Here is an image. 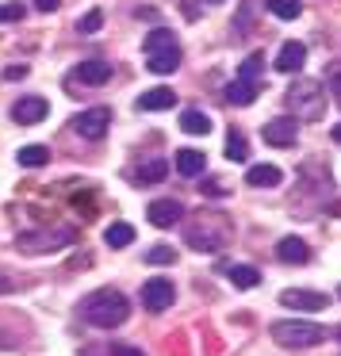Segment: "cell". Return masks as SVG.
Segmentation results:
<instances>
[{
	"instance_id": "2",
	"label": "cell",
	"mask_w": 341,
	"mask_h": 356,
	"mask_svg": "<svg viewBox=\"0 0 341 356\" xmlns=\"http://www.w3.org/2000/svg\"><path fill=\"white\" fill-rule=\"evenodd\" d=\"M230 230L234 226L223 211L203 207V211H196V218L188 222V245L200 249V253H219V249L230 241Z\"/></svg>"
},
{
	"instance_id": "17",
	"label": "cell",
	"mask_w": 341,
	"mask_h": 356,
	"mask_svg": "<svg viewBox=\"0 0 341 356\" xmlns=\"http://www.w3.org/2000/svg\"><path fill=\"white\" fill-rule=\"evenodd\" d=\"M177 50H180V42L169 27H154V31L146 35V58L150 54H177Z\"/></svg>"
},
{
	"instance_id": "38",
	"label": "cell",
	"mask_w": 341,
	"mask_h": 356,
	"mask_svg": "<svg viewBox=\"0 0 341 356\" xmlns=\"http://www.w3.org/2000/svg\"><path fill=\"white\" fill-rule=\"evenodd\" d=\"M0 276H4V272H0ZM4 291H12V284H8V280H0V295H4Z\"/></svg>"
},
{
	"instance_id": "5",
	"label": "cell",
	"mask_w": 341,
	"mask_h": 356,
	"mask_svg": "<svg viewBox=\"0 0 341 356\" xmlns=\"http://www.w3.org/2000/svg\"><path fill=\"white\" fill-rule=\"evenodd\" d=\"M138 299H142V307H146L150 314H161V310L173 307V299H177V287H173V280H165V276H150L146 284H142Z\"/></svg>"
},
{
	"instance_id": "25",
	"label": "cell",
	"mask_w": 341,
	"mask_h": 356,
	"mask_svg": "<svg viewBox=\"0 0 341 356\" xmlns=\"http://www.w3.org/2000/svg\"><path fill=\"white\" fill-rule=\"evenodd\" d=\"M226 157H230V161H246L249 157V142L241 131H226Z\"/></svg>"
},
{
	"instance_id": "14",
	"label": "cell",
	"mask_w": 341,
	"mask_h": 356,
	"mask_svg": "<svg viewBox=\"0 0 341 356\" xmlns=\"http://www.w3.org/2000/svg\"><path fill=\"white\" fill-rule=\"evenodd\" d=\"M173 104H177V92H173V88H165V85L146 88V92L138 96V111H169Z\"/></svg>"
},
{
	"instance_id": "8",
	"label": "cell",
	"mask_w": 341,
	"mask_h": 356,
	"mask_svg": "<svg viewBox=\"0 0 341 356\" xmlns=\"http://www.w3.org/2000/svg\"><path fill=\"white\" fill-rule=\"evenodd\" d=\"M261 134H264V142H269V146H280V149H287V146H295V138H299V119H292V115L269 119Z\"/></svg>"
},
{
	"instance_id": "13",
	"label": "cell",
	"mask_w": 341,
	"mask_h": 356,
	"mask_svg": "<svg viewBox=\"0 0 341 356\" xmlns=\"http://www.w3.org/2000/svg\"><path fill=\"white\" fill-rule=\"evenodd\" d=\"M257 92H261V81H238L234 77L230 85H226V104H234V108H249V104L257 100Z\"/></svg>"
},
{
	"instance_id": "12",
	"label": "cell",
	"mask_w": 341,
	"mask_h": 356,
	"mask_svg": "<svg viewBox=\"0 0 341 356\" xmlns=\"http://www.w3.org/2000/svg\"><path fill=\"white\" fill-rule=\"evenodd\" d=\"M303 62H307V47H303L299 39H287L284 47H280V54H276V70L280 73H299Z\"/></svg>"
},
{
	"instance_id": "37",
	"label": "cell",
	"mask_w": 341,
	"mask_h": 356,
	"mask_svg": "<svg viewBox=\"0 0 341 356\" xmlns=\"http://www.w3.org/2000/svg\"><path fill=\"white\" fill-rule=\"evenodd\" d=\"M330 138H333V142H338V146H341V123H333V131H330Z\"/></svg>"
},
{
	"instance_id": "30",
	"label": "cell",
	"mask_w": 341,
	"mask_h": 356,
	"mask_svg": "<svg viewBox=\"0 0 341 356\" xmlns=\"http://www.w3.org/2000/svg\"><path fill=\"white\" fill-rule=\"evenodd\" d=\"M173 261H177V249L173 245H154L146 253V264H173Z\"/></svg>"
},
{
	"instance_id": "35",
	"label": "cell",
	"mask_w": 341,
	"mask_h": 356,
	"mask_svg": "<svg viewBox=\"0 0 341 356\" xmlns=\"http://www.w3.org/2000/svg\"><path fill=\"white\" fill-rule=\"evenodd\" d=\"M116 356H146L142 348H131V345H116Z\"/></svg>"
},
{
	"instance_id": "24",
	"label": "cell",
	"mask_w": 341,
	"mask_h": 356,
	"mask_svg": "<svg viewBox=\"0 0 341 356\" xmlns=\"http://www.w3.org/2000/svg\"><path fill=\"white\" fill-rule=\"evenodd\" d=\"M165 172H169V165H165L161 157H150V161L138 165V180H142V184H157V180H165Z\"/></svg>"
},
{
	"instance_id": "26",
	"label": "cell",
	"mask_w": 341,
	"mask_h": 356,
	"mask_svg": "<svg viewBox=\"0 0 341 356\" xmlns=\"http://www.w3.org/2000/svg\"><path fill=\"white\" fill-rule=\"evenodd\" d=\"M47 161H50L47 146H24L19 149V165H24V169H42Z\"/></svg>"
},
{
	"instance_id": "31",
	"label": "cell",
	"mask_w": 341,
	"mask_h": 356,
	"mask_svg": "<svg viewBox=\"0 0 341 356\" xmlns=\"http://www.w3.org/2000/svg\"><path fill=\"white\" fill-rule=\"evenodd\" d=\"M24 16V0H12V4H0V24H12V19Z\"/></svg>"
},
{
	"instance_id": "21",
	"label": "cell",
	"mask_w": 341,
	"mask_h": 356,
	"mask_svg": "<svg viewBox=\"0 0 341 356\" xmlns=\"http://www.w3.org/2000/svg\"><path fill=\"white\" fill-rule=\"evenodd\" d=\"M104 241H108L111 249H127L134 241V226L131 222H111L108 230H104Z\"/></svg>"
},
{
	"instance_id": "6",
	"label": "cell",
	"mask_w": 341,
	"mask_h": 356,
	"mask_svg": "<svg viewBox=\"0 0 341 356\" xmlns=\"http://www.w3.org/2000/svg\"><path fill=\"white\" fill-rule=\"evenodd\" d=\"M111 127V108H88L81 115H73V131L81 134L85 142H100Z\"/></svg>"
},
{
	"instance_id": "32",
	"label": "cell",
	"mask_w": 341,
	"mask_h": 356,
	"mask_svg": "<svg viewBox=\"0 0 341 356\" xmlns=\"http://www.w3.org/2000/svg\"><path fill=\"white\" fill-rule=\"evenodd\" d=\"M326 85H330V92H338V96H341V62L326 65Z\"/></svg>"
},
{
	"instance_id": "27",
	"label": "cell",
	"mask_w": 341,
	"mask_h": 356,
	"mask_svg": "<svg viewBox=\"0 0 341 356\" xmlns=\"http://www.w3.org/2000/svg\"><path fill=\"white\" fill-rule=\"evenodd\" d=\"M264 4H269V12H272L276 19H295V16L303 12L299 0H264Z\"/></svg>"
},
{
	"instance_id": "20",
	"label": "cell",
	"mask_w": 341,
	"mask_h": 356,
	"mask_svg": "<svg viewBox=\"0 0 341 356\" xmlns=\"http://www.w3.org/2000/svg\"><path fill=\"white\" fill-rule=\"evenodd\" d=\"M180 131L184 134H211V119L203 115L200 108H188L184 115H180Z\"/></svg>"
},
{
	"instance_id": "28",
	"label": "cell",
	"mask_w": 341,
	"mask_h": 356,
	"mask_svg": "<svg viewBox=\"0 0 341 356\" xmlns=\"http://www.w3.org/2000/svg\"><path fill=\"white\" fill-rule=\"evenodd\" d=\"M261 70H264V58L261 54H249L238 70V81H261Z\"/></svg>"
},
{
	"instance_id": "29",
	"label": "cell",
	"mask_w": 341,
	"mask_h": 356,
	"mask_svg": "<svg viewBox=\"0 0 341 356\" xmlns=\"http://www.w3.org/2000/svg\"><path fill=\"white\" fill-rule=\"evenodd\" d=\"M100 27H104V12H100V8H93V12H85V16H81L77 31H81V35H96Z\"/></svg>"
},
{
	"instance_id": "7",
	"label": "cell",
	"mask_w": 341,
	"mask_h": 356,
	"mask_svg": "<svg viewBox=\"0 0 341 356\" xmlns=\"http://www.w3.org/2000/svg\"><path fill=\"white\" fill-rule=\"evenodd\" d=\"M280 307H287V310H307V314H315V310H326V307H330V299H326L322 291L287 287V291H280Z\"/></svg>"
},
{
	"instance_id": "15",
	"label": "cell",
	"mask_w": 341,
	"mask_h": 356,
	"mask_svg": "<svg viewBox=\"0 0 341 356\" xmlns=\"http://www.w3.org/2000/svg\"><path fill=\"white\" fill-rule=\"evenodd\" d=\"M77 81H85V85H108L111 81V62H104V58H88V62L77 65Z\"/></svg>"
},
{
	"instance_id": "9",
	"label": "cell",
	"mask_w": 341,
	"mask_h": 356,
	"mask_svg": "<svg viewBox=\"0 0 341 356\" xmlns=\"http://www.w3.org/2000/svg\"><path fill=\"white\" fill-rule=\"evenodd\" d=\"M47 111H50V104L42 100V96H24V100L12 104V119H16V123H24V127L42 123V119H47Z\"/></svg>"
},
{
	"instance_id": "11",
	"label": "cell",
	"mask_w": 341,
	"mask_h": 356,
	"mask_svg": "<svg viewBox=\"0 0 341 356\" xmlns=\"http://www.w3.org/2000/svg\"><path fill=\"white\" fill-rule=\"evenodd\" d=\"M54 241H73L70 230H58V234H19L16 245L27 249V253H50V249H58Z\"/></svg>"
},
{
	"instance_id": "34",
	"label": "cell",
	"mask_w": 341,
	"mask_h": 356,
	"mask_svg": "<svg viewBox=\"0 0 341 356\" xmlns=\"http://www.w3.org/2000/svg\"><path fill=\"white\" fill-rule=\"evenodd\" d=\"M4 77H8V81H19V77H27V65H8V70H4Z\"/></svg>"
},
{
	"instance_id": "10",
	"label": "cell",
	"mask_w": 341,
	"mask_h": 356,
	"mask_svg": "<svg viewBox=\"0 0 341 356\" xmlns=\"http://www.w3.org/2000/svg\"><path fill=\"white\" fill-rule=\"evenodd\" d=\"M180 215H184V207H180L177 200H154L146 211V218L157 226V230H169V226L180 222Z\"/></svg>"
},
{
	"instance_id": "1",
	"label": "cell",
	"mask_w": 341,
	"mask_h": 356,
	"mask_svg": "<svg viewBox=\"0 0 341 356\" xmlns=\"http://www.w3.org/2000/svg\"><path fill=\"white\" fill-rule=\"evenodd\" d=\"M81 310H85V322L96 325V330H116V325H123L127 318H131V302H127V295L116 291V287L93 291L81 302Z\"/></svg>"
},
{
	"instance_id": "40",
	"label": "cell",
	"mask_w": 341,
	"mask_h": 356,
	"mask_svg": "<svg viewBox=\"0 0 341 356\" xmlns=\"http://www.w3.org/2000/svg\"><path fill=\"white\" fill-rule=\"evenodd\" d=\"M338 341H341V325H338Z\"/></svg>"
},
{
	"instance_id": "19",
	"label": "cell",
	"mask_w": 341,
	"mask_h": 356,
	"mask_svg": "<svg viewBox=\"0 0 341 356\" xmlns=\"http://www.w3.org/2000/svg\"><path fill=\"white\" fill-rule=\"evenodd\" d=\"M207 169V157L200 149H177V172L180 177H200Z\"/></svg>"
},
{
	"instance_id": "23",
	"label": "cell",
	"mask_w": 341,
	"mask_h": 356,
	"mask_svg": "<svg viewBox=\"0 0 341 356\" xmlns=\"http://www.w3.org/2000/svg\"><path fill=\"white\" fill-rule=\"evenodd\" d=\"M177 65H180V50H177V54H150V58H146V70L157 73V77H165V73H177Z\"/></svg>"
},
{
	"instance_id": "4",
	"label": "cell",
	"mask_w": 341,
	"mask_h": 356,
	"mask_svg": "<svg viewBox=\"0 0 341 356\" xmlns=\"http://www.w3.org/2000/svg\"><path fill=\"white\" fill-rule=\"evenodd\" d=\"M287 104H292V111H299V119H318L322 115L318 81H295V85L287 88Z\"/></svg>"
},
{
	"instance_id": "22",
	"label": "cell",
	"mask_w": 341,
	"mask_h": 356,
	"mask_svg": "<svg viewBox=\"0 0 341 356\" xmlns=\"http://www.w3.org/2000/svg\"><path fill=\"white\" fill-rule=\"evenodd\" d=\"M230 284L241 287V291H249V287L261 284V272H257L253 264H234V268H230Z\"/></svg>"
},
{
	"instance_id": "39",
	"label": "cell",
	"mask_w": 341,
	"mask_h": 356,
	"mask_svg": "<svg viewBox=\"0 0 341 356\" xmlns=\"http://www.w3.org/2000/svg\"><path fill=\"white\" fill-rule=\"evenodd\" d=\"M203 4H223V0H203Z\"/></svg>"
},
{
	"instance_id": "36",
	"label": "cell",
	"mask_w": 341,
	"mask_h": 356,
	"mask_svg": "<svg viewBox=\"0 0 341 356\" xmlns=\"http://www.w3.org/2000/svg\"><path fill=\"white\" fill-rule=\"evenodd\" d=\"M58 4H62V0H35V8H39V12H54Z\"/></svg>"
},
{
	"instance_id": "16",
	"label": "cell",
	"mask_w": 341,
	"mask_h": 356,
	"mask_svg": "<svg viewBox=\"0 0 341 356\" xmlns=\"http://www.w3.org/2000/svg\"><path fill=\"white\" fill-rule=\"evenodd\" d=\"M276 257L284 264H307L310 261V249H307V241H303V238H295V234H292V238H280Z\"/></svg>"
},
{
	"instance_id": "18",
	"label": "cell",
	"mask_w": 341,
	"mask_h": 356,
	"mask_svg": "<svg viewBox=\"0 0 341 356\" xmlns=\"http://www.w3.org/2000/svg\"><path fill=\"white\" fill-rule=\"evenodd\" d=\"M280 180H284V172H280L276 165H249V172H246L249 188H276Z\"/></svg>"
},
{
	"instance_id": "3",
	"label": "cell",
	"mask_w": 341,
	"mask_h": 356,
	"mask_svg": "<svg viewBox=\"0 0 341 356\" xmlns=\"http://www.w3.org/2000/svg\"><path fill=\"white\" fill-rule=\"evenodd\" d=\"M272 341L284 348H315L330 337V330L318 322H303V318H284V322H272L269 325Z\"/></svg>"
},
{
	"instance_id": "33",
	"label": "cell",
	"mask_w": 341,
	"mask_h": 356,
	"mask_svg": "<svg viewBox=\"0 0 341 356\" xmlns=\"http://www.w3.org/2000/svg\"><path fill=\"white\" fill-rule=\"evenodd\" d=\"M200 188H203V195H226L223 180H207V184H200Z\"/></svg>"
},
{
	"instance_id": "41",
	"label": "cell",
	"mask_w": 341,
	"mask_h": 356,
	"mask_svg": "<svg viewBox=\"0 0 341 356\" xmlns=\"http://www.w3.org/2000/svg\"><path fill=\"white\" fill-rule=\"evenodd\" d=\"M338 295H341V287H338Z\"/></svg>"
}]
</instances>
